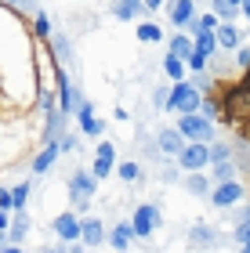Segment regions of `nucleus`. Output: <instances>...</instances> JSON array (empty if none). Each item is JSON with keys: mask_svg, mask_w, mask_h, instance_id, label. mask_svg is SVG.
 I'll use <instances>...</instances> for the list:
<instances>
[{"mask_svg": "<svg viewBox=\"0 0 250 253\" xmlns=\"http://www.w3.org/2000/svg\"><path fill=\"white\" fill-rule=\"evenodd\" d=\"M163 73L174 80V84H178V80H185V58H178V54H170V51H167V58H163Z\"/></svg>", "mask_w": 250, "mask_h": 253, "instance_id": "obj_21", "label": "nucleus"}, {"mask_svg": "<svg viewBox=\"0 0 250 253\" xmlns=\"http://www.w3.org/2000/svg\"><path fill=\"white\" fill-rule=\"evenodd\" d=\"M15 7H22V11H37V0H11Z\"/></svg>", "mask_w": 250, "mask_h": 253, "instance_id": "obj_38", "label": "nucleus"}, {"mask_svg": "<svg viewBox=\"0 0 250 253\" xmlns=\"http://www.w3.org/2000/svg\"><path fill=\"white\" fill-rule=\"evenodd\" d=\"M142 11H149L142 0H112V15H116L120 22H134Z\"/></svg>", "mask_w": 250, "mask_h": 253, "instance_id": "obj_13", "label": "nucleus"}, {"mask_svg": "<svg viewBox=\"0 0 250 253\" xmlns=\"http://www.w3.org/2000/svg\"><path fill=\"white\" fill-rule=\"evenodd\" d=\"M185 65L192 69V73H203V69H207V54H203V51H192L189 58H185Z\"/></svg>", "mask_w": 250, "mask_h": 253, "instance_id": "obj_30", "label": "nucleus"}, {"mask_svg": "<svg viewBox=\"0 0 250 253\" xmlns=\"http://www.w3.org/2000/svg\"><path fill=\"white\" fill-rule=\"evenodd\" d=\"M26 232H29V221H26V213H22V210H15V213H11L7 239H11V243H22V239H26Z\"/></svg>", "mask_w": 250, "mask_h": 253, "instance_id": "obj_17", "label": "nucleus"}, {"mask_svg": "<svg viewBox=\"0 0 250 253\" xmlns=\"http://www.w3.org/2000/svg\"><path fill=\"white\" fill-rule=\"evenodd\" d=\"M174 112H200V105H203V94H200V87H192V84H178L170 87V101H167Z\"/></svg>", "mask_w": 250, "mask_h": 253, "instance_id": "obj_2", "label": "nucleus"}, {"mask_svg": "<svg viewBox=\"0 0 250 253\" xmlns=\"http://www.w3.org/2000/svg\"><path fill=\"white\" fill-rule=\"evenodd\" d=\"M11 199H15V210H26V203H29V185H15V188H11Z\"/></svg>", "mask_w": 250, "mask_h": 253, "instance_id": "obj_28", "label": "nucleus"}, {"mask_svg": "<svg viewBox=\"0 0 250 253\" xmlns=\"http://www.w3.org/2000/svg\"><path fill=\"white\" fill-rule=\"evenodd\" d=\"M247 84H250V73H247Z\"/></svg>", "mask_w": 250, "mask_h": 253, "instance_id": "obj_46", "label": "nucleus"}, {"mask_svg": "<svg viewBox=\"0 0 250 253\" xmlns=\"http://www.w3.org/2000/svg\"><path fill=\"white\" fill-rule=\"evenodd\" d=\"M76 116H80V130H84V137H98L101 130H105V123L95 116V105H91V101H84V98H80V105H76Z\"/></svg>", "mask_w": 250, "mask_h": 253, "instance_id": "obj_7", "label": "nucleus"}, {"mask_svg": "<svg viewBox=\"0 0 250 253\" xmlns=\"http://www.w3.org/2000/svg\"><path fill=\"white\" fill-rule=\"evenodd\" d=\"M48 253H62V246H48Z\"/></svg>", "mask_w": 250, "mask_h": 253, "instance_id": "obj_44", "label": "nucleus"}, {"mask_svg": "<svg viewBox=\"0 0 250 253\" xmlns=\"http://www.w3.org/2000/svg\"><path fill=\"white\" fill-rule=\"evenodd\" d=\"M11 228V210H0V232H7Z\"/></svg>", "mask_w": 250, "mask_h": 253, "instance_id": "obj_39", "label": "nucleus"}, {"mask_svg": "<svg viewBox=\"0 0 250 253\" xmlns=\"http://www.w3.org/2000/svg\"><path fill=\"white\" fill-rule=\"evenodd\" d=\"M236 239H240L243 246H250V217H243L240 228H236Z\"/></svg>", "mask_w": 250, "mask_h": 253, "instance_id": "obj_34", "label": "nucleus"}, {"mask_svg": "<svg viewBox=\"0 0 250 253\" xmlns=\"http://www.w3.org/2000/svg\"><path fill=\"white\" fill-rule=\"evenodd\" d=\"M225 116H236V120H250V84L247 87H236L229 94V109Z\"/></svg>", "mask_w": 250, "mask_h": 253, "instance_id": "obj_9", "label": "nucleus"}, {"mask_svg": "<svg viewBox=\"0 0 250 253\" xmlns=\"http://www.w3.org/2000/svg\"><path fill=\"white\" fill-rule=\"evenodd\" d=\"M189 141H185V134L178 130H160V152H167V156H181V148H185Z\"/></svg>", "mask_w": 250, "mask_h": 253, "instance_id": "obj_14", "label": "nucleus"}, {"mask_svg": "<svg viewBox=\"0 0 250 253\" xmlns=\"http://www.w3.org/2000/svg\"><path fill=\"white\" fill-rule=\"evenodd\" d=\"M178 163H181V170L196 174V170H203V167L210 163V145H207V141H189L185 148H181Z\"/></svg>", "mask_w": 250, "mask_h": 253, "instance_id": "obj_4", "label": "nucleus"}, {"mask_svg": "<svg viewBox=\"0 0 250 253\" xmlns=\"http://www.w3.org/2000/svg\"><path fill=\"white\" fill-rule=\"evenodd\" d=\"M200 109H203V116H221V112H225L218 98H203V105H200Z\"/></svg>", "mask_w": 250, "mask_h": 253, "instance_id": "obj_32", "label": "nucleus"}, {"mask_svg": "<svg viewBox=\"0 0 250 253\" xmlns=\"http://www.w3.org/2000/svg\"><path fill=\"white\" fill-rule=\"evenodd\" d=\"M116 174H120V181H127V185H134V181L142 177V167L134 163V159H123V163L116 167Z\"/></svg>", "mask_w": 250, "mask_h": 253, "instance_id": "obj_24", "label": "nucleus"}, {"mask_svg": "<svg viewBox=\"0 0 250 253\" xmlns=\"http://www.w3.org/2000/svg\"><path fill=\"white\" fill-rule=\"evenodd\" d=\"M240 69H250V47L240 51Z\"/></svg>", "mask_w": 250, "mask_h": 253, "instance_id": "obj_40", "label": "nucleus"}, {"mask_svg": "<svg viewBox=\"0 0 250 253\" xmlns=\"http://www.w3.org/2000/svg\"><path fill=\"white\" fill-rule=\"evenodd\" d=\"M192 243L210 246V243H214V232H207V228H192Z\"/></svg>", "mask_w": 250, "mask_h": 253, "instance_id": "obj_33", "label": "nucleus"}, {"mask_svg": "<svg viewBox=\"0 0 250 253\" xmlns=\"http://www.w3.org/2000/svg\"><path fill=\"white\" fill-rule=\"evenodd\" d=\"M163 217H160V210H156L152 203H142L138 210H134V217H131V228H134V235H142V239H149L152 235V228L160 224Z\"/></svg>", "mask_w": 250, "mask_h": 253, "instance_id": "obj_5", "label": "nucleus"}, {"mask_svg": "<svg viewBox=\"0 0 250 253\" xmlns=\"http://www.w3.org/2000/svg\"><path fill=\"white\" fill-rule=\"evenodd\" d=\"M214 15H218L221 22H232L236 15H240V4H232V0H214Z\"/></svg>", "mask_w": 250, "mask_h": 253, "instance_id": "obj_25", "label": "nucleus"}, {"mask_svg": "<svg viewBox=\"0 0 250 253\" xmlns=\"http://www.w3.org/2000/svg\"><path fill=\"white\" fill-rule=\"evenodd\" d=\"M95 188H98V177L91 174V170H76V174L69 177V199H73V206H87V199L95 195Z\"/></svg>", "mask_w": 250, "mask_h": 253, "instance_id": "obj_3", "label": "nucleus"}, {"mask_svg": "<svg viewBox=\"0 0 250 253\" xmlns=\"http://www.w3.org/2000/svg\"><path fill=\"white\" fill-rule=\"evenodd\" d=\"M207 188H210V181H207V177H203L200 170H196V174L189 177V192H192V195H207Z\"/></svg>", "mask_w": 250, "mask_h": 253, "instance_id": "obj_27", "label": "nucleus"}, {"mask_svg": "<svg viewBox=\"0 0 250 253\" xmlns=\"http://www.w3.org/2000/svg\"><path fill=\"white\" fill-rule=\"evenodd\" d=\"M192 40H196V51H203L207 58H210L214 51H218V33H214V29H200Z\"/></svg>", "mask_w": 250, "mask_h": 253, "instance_id": "obj_18", "label": "nucleus"}, {"mask_svg": "<svg viewBox=\"0 0 250 253\" xmlns=\"http://www.w3.org/2000/svg\"><path fill=\"white\" fill-rule=\"evenodd\" d=\"M145 7H149V11H160V7H163V0H145Z\"/></svg>", "mask_w": 250, "mask_h": 253, "instance_id": "obj_42", "label": "nucleus"}, {"mask_svg": "<svg viewBox=\"0 0 250 253\" xmlns=\"http://www.w3.org/2000/svg\"><path fill=\"white\" fill-rule=\"evenodd\" d=\"M95 156H98V159H116V148H112V141H101Z\"/></svg>", "mask_w": 250, "mask_h": 253, "instance_id": "obj_36", "label": "nucleus"}, {"mask_svg": "<svg viewBox=\"0 0 250 253\" xmlns=\"http://www.w3.org/2000/svg\"><path fill=\"white\" fill-rule=\"evenodd\" d=\"M109 239H112V250H116V253H123V250L131 246V239H134V228H131V224H116Z\"/></svg>", "mask_w": 250, "mask_h": 253, "instance_id": "obj_19", "label": "nucleus"}, {"mask_svg": "<svg viewBox=\"0 0 250 253\" xmlns=\"http://www.w3.org/2000/svg\"><path fill=\"white\" fill-rule=\"evenodd\" d=\"M54 84H58V109H62V112H73L76 105H80V98L73 94V87H69V76L62 73V65H54Z\"/></svg>", "mask_w": 250, "mask_h": 253, "instance_id": "obj_10", "label": "nucleus"}, {"mask_svg": "<svg viewBox=\"0 0 250 253\" xmlns=\"http://www.w3.org/2000/svg\"><path fill=\"white\" fill-rule=\"evenodd\" d=\"M214 33H218V47H225V51L240 47V33L232 29V22H221V26L214 29Z\"/></svg>", "mask_w": 250, "mask_h": 253, "instance_id": "obj_16", "label": "nucleus"}, {"mask_svg": "<svg viewBox=\"0 0 250 253\" xmlns=\"http://www.w3.org/2000/svg\"><path fill=\"white\" fill-rule=\"evenodd\" d=\"M0 210H11V213H15V199H11V188H0Z\"/></svg>", "mask_w": 250, "mask_h": 253, "instance_id": "obj_37", "label": "nucleus"}, {"mask_svg": "<svg viewBox=\"0 0 250 253\" xmlns=\"http://www.w3.org/2000/svg\"><path fill=\"white\" fill-rule=\"evenodd\" d=\"M58 156H62V145H58V141H48V148H44V152L33 159V170H37V174H48L51 163H54Z\"/></svg>", "mask_w": 250, "mask_h": 253, "instance_id": "obj_15", "label": "nucleus"}, {"mask_svg": "<svg viewBox=\"0 0 250 253\" xmlns=\"http://www.w3.org/2000/svg\"><path fill=\"white\" fill-rule=\"evenodd\" d=\"M91 174H95L98 181L109 177V174H112V159H98V156H95V167H91Z\"/></svg>", "mask_w": 250, "mask_h": 253, "instance_id": "obj_31", "label": "nucleus"}, {"mask_svg": "<svg viewBox=\"0 0 250 253\" xmlns=\"http://www.w3.org/2000/svg\"><path fill=\"white\" fill-rule=\"evenodd\" d=\"M232 4H243V0H232Z\"/></svg>", "mask_w": 250, "mask_h": 253, "instance_id": "obj_45", "label": "nucleus"}, {"mask_svg": "<svg viewBox=\"0 0 250 253\" xmlns=\"http://www.w3.org/2000/svg\"><path fill=\"white\" fill-rule=\"evenodd\" d=\"M80 243L84 246H101L105 243V224L98 217H80Z\"/></svg>", "mask_w": 250, "mask_h": 253, "instance_id": "obj_11", "label": "nucleus"}, {"mask_svg": "<svg viewBox=\"0 0 250 253\" xmlns=\"http://www.w3.org/2000/svg\"><path fill=\"white\" fill-rule=\"evenodd\" d=\"M192 51H196V40H192V37H185V33L170 37V54H178V58H189Z\"/></svg>", "mask_w": 250, "mask_h": 253, "instance_id": "obj_20", "label": "nucleus"}, {"mask_svg": "<svg viewBox=\"0 0 250 253\" xmlns=\"http://www.w3.org/2000/svg\"><path fill=\"white\" fill-rule=\"evenodd\" d=\"M123 253H127V250H123Z\"/></svg>", "mask_w": 250, "mask_h": 253, "instance_id": "obj_47", "label": "nucleus"}, {"mask_svg": "<svg viewBox=\"0 0 250 253\" xmlns=\"http://www.w3.org/2000/svg\"><path fill=\"white\" fill-rule=\"evenodd\" d=\"M54 235L62 243H80V217L76 213H58L54 217Z\"/></svg>", "mask_w": 250, "mask_h": 253, "instance_id": "obj_8", "label": "nucleus"}, {"mask_svg": "<svg viewBox=\"0 0 250 253\" xmlns=\"http://www.w3.org/2000/svg\"><path fill=\"white\" fill-rule=\"evenodd\" d=\"M51 51L58 54L62 62H69V54H73V51H69V43H65V37H51Z\"/></svg>", "mask_w": 250, "mask_h": 253, "instance_id": "obj_29", "label": "nucleus"}, {"mask_svg": "<svg viewBox=\"0 0 250 253\" xmlns=\"http://www.w3.org/2000/svg\"><path fill=\"white\" fill-rule=\"evenodd\" d=\"M214 177H218V181H232V177H236V163H232V159L214 163Z\"/></svg>", "mask_w": 250, "mask_h": 253, "instance_id": "obj_26", "label": "nucleus"}, {"mask_svg": "<svg viewBox=\"0 0 250 253\" xmlns=\"http://www.w3.org/2000/svg\"><path fill=\"white\" fill-rule=\"evenodd\" d=\"M221 159H232L229 145H214V148H210V163H221Z\"/></svg>", "mask_w": 250, "mask_h": 253, "instance_id": "obj_35", "label": "nucleus"}, {"mask_svg": "<svg viewBox=\"0 0 250 253\" xmlns=\"http://www.w3.org/2000/svg\"><path fill=\"white\" fill-rule=\"evenodd\" d=\"M240 11H243V15L250 18V0H243V4H240Z\"/></svg>", "mask_w": 250, "mask_h": 253, "instance_id": "obj_43", "label": "nucleus"}, {"mask_svg": "<svg viewBox=\"0 0 250 253\" xmlns=\"http://www.w3.org/2000/svg\"><path fill=\"white\" fill-rule=\"evenodd\" d=\"M138 40L142 43H160L163 40V29L156 26V22H142V26H138Z\"/></svg>", "mask_w": 250, "mask_h": 253, "instance_id": "obj_22", "label": "nucleus"}, {"mask_svg": "<svg viewBox=\"0 0 250 253\" xmlns=\"http://www.w3.org/2000/svg\"><path fill=\"white\" fill-rule=\"evenodd\" d=\"M178 130L185 134V141H210L214 123H210V116H203V112H181Z\"/></svg>", "mask_w": 250, "mask_h": 253, "instance_id": "obj_1", "label": "nucleus"}, {"mask_svg": "<svg viewBox=\"0 0 250 253\" xmlns=\"http://www.w3.org/2000/svg\"><path fill=\"white\" fill-rule=\"evenodd\" d=\"M210 199H214V206H236L243 199V185L240 181H218V185H214V192H210Z\"/></svg>", "mask_w": 250, "mask_h": 253, "instance_id": "obj_6", "label": "nucleus"}, {"mask_svg": "<svg viewBox=\"0 0 250 253\" xmlns=\"http://www.w3.org/2000/svg\"><path fill=\"white\" fill-rule=\"evenodd\" d=\"M196 18V0H170V22L174 26H189Z\"/></svg>", "mask_w": 250, "mask_h": 253, "instance_id": "obj_12", "label": "nucleus"}, {"mask_svg": "<svg viewBox=\"0 0 250 253\" xmlns=\"http://www.w3.org/2000/svg\"><path fill=\"white\" fill-rule=\"evenodd\" d=\"M33 33H37V37L40 40H51V18L48 15H44V11L37 7V11H33Z\"/></svg>", "mask_w": 250, "mask_h": 253, "instance_id": "obj_23", "label": "nucleus"}, {"mask_svg": "<svg viewBox=\"0 0 250 253\" xmlns=\"http://www.w3.org/2000/svg\"><path fill=\"white\" fill-rule=\"evenodd\" d=\"M0 253H29V250H22L18 243H11V246H4V250H0Z\"/></svg>", "mask_w": 250, "mask_h": 253, "instance_id": "obj_41", "label": "nucleus"}]
</instances>
